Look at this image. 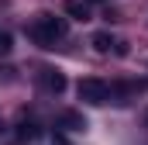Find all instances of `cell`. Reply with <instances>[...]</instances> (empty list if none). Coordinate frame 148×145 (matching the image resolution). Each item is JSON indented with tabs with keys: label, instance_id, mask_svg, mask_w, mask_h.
<instances>
[{
	"label": "cell",
	"instance_id": "obj_1",
	"mask_svg": "<svg viewBox=\"0 0 148 145\" xmlns=\"http://www.w3.org/2000/svg\"><path fill=\"white\" fill-rule=\"evenodd\" d=\"M66 31H69L66 17H55V14H38L35 21H31V28H28L31 41L41 45V48H55V41L66 38Z\"/></svg>",
	"mask_w": 148,
	"mask_h": 145
},
{
	"label": "cell",
	"instance_id": "obj_6",
	"mask_svg": "<svg viewBox=\"0 0 148 145\" xmlns=\"http://www.w3.org/2000/svg\"><path fill=\"white\" fill-rule=\"evenodd\" d=\"M66 14L76 17V21H90V7H86L83 0H69V3H66Z\"/></svg>",
	"mask_w": 148,
	"mask_h": 145
},
{
	"label": "cell",
	"instance_id": "obj_4",
	"mask_svg": "<svg viewBox=\"0 0 148 145\" xmlns=\"http://www.w3.org/2000/svg\"><path fill=\"white\" fill-rule=\"evenodd\" d=\"M59 128L62 131H86V117L79 110H62L59 114Z\"/></svg>",
	"mask_w": 148,
	"mask_h": 145
},
{
	"label": "cell",
	"instance_id": "obj_2",
	"mask_svg": "<svg viewBox=\"0 0 148 145\" xmlns=\"http://www.w3.org/2000/svg\"><path fill=\"white\" fill-rule=\"evenodd\" d=\"M76 93H79V100L90 104V107H103V104H110V83H103V79H97V76L79 79Z\"/></svg>",
	"mask_w": 148,
	"mask_h": 145
},
{
	"label": "cell",
	"instance_id": "obj_3",
	"mask_svg": "<svg viewBox=\"0 0 148 145\" xmlns=\"http://www.w3.org/2000/svg\"><path fill=\"white\" fill-rule=\"evenodd\" d=\"M38 83H41L48 93H66V76L59 69H52V66H45V69L38 72Z\"/></svg>",
	"mask_w": 148,
	"mask_h": 145
},
{
	"label": "cell",
	"instance_id": "obj_8",
	"mask_svg": "<svg viewBox=\"0 0 148 145\" xmlns=\"http://www.w3.org/2000/svg\"><path fill=\"white\" fill-rule=\"evenodd\" d=\"M10 48H14V35H10V31H3V28H0V55H7V52H10Z\"/></svg>",
	"mask_w": 148,
	"mask_h": 145
},
{
	"label": "cell",
	"instance_id": "obj_7",
	"mask_svg": "<svg viewBox=\"0 0 148 145\" xmlns=\"http://www.w3.org/2000/svg\"><path fill=\"white\" fill-rule=\"evenodd\" d=\"M90 45H93L97 52H110V48H114V38H110V31H97V35L90 38Z\"/></svg>",
	"mask_w": 148,
	"mask_h": 145
},
{
	"label": "cell",
	"instance_id": "obj_9",
	"mask_svg": "<svg viewBox=\"0 0 148 145\" xmlns=\"http://www.w3.org/2000/svg\"><path fill=\"white\" fill-rule=\"evenodd\" d=\"M145 121H148V114H145Z\"/></svg>",
	"mask_w": 148,
	"mask_h": 145
},
{
	"label": "cell",
	"instance_id": "obj_5",
	"mask_svg": "<svg viewBox=\"0 0 148 145\" xmlns=\"http://www.w3.org/2000/svg\"><path fill=\"white\" fill-rule=\"evenodd\" d=\"M38 135H41V131H38L35 121H21V124H17V142H35Z\"/></svg>",
	"mask_w": 148,
	"mask_h": 145
}]
</instances>
